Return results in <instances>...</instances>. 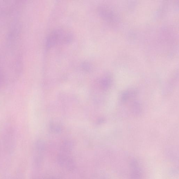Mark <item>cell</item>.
Here are the masks:
<instances>
[{"label": "cell", "instance_id": "obj_1", "mask_svg": "<svg viewBox=\"0 0 179 179\" xmlns=\"http://www.w3.org/2000/svg\"><path fill=\"white\" fill-rule=\"evenodd\" d=\"M72 39V34L68 31L62 29L55 30L47 37L46 47L50 48L58 44L69 43Z\"/></svg>", "mask_w": 179, "mask_h": 179}, {"label": "cell", "instance_id": "obj_2", "mask_svg": "<svg viewBox=\"0 0 179 179\" xmlns=\"http://www.w3.org/2000/svg\"><path fill=\"white\" fill-rule=\"evenodd\" d=\"M82 67L84 68L85 69L88 70L90 69L91 67V65L89 64L88 62H84L82 64Z\"/></svg>", "mask_w": 179, "mask_h": 179}]
</instances>
